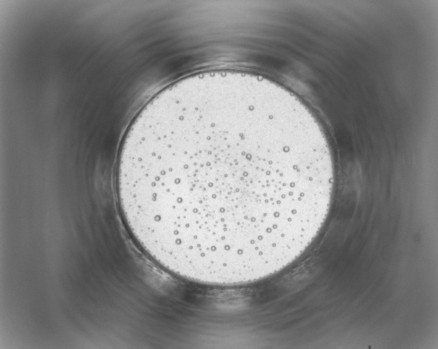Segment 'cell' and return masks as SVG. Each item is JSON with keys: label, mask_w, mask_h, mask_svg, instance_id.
<instances>
[{"label": "cell", "mask_w": 438, "mask_h": 349, "mask_svg": "<svg viewBox=\"0 0 438 349\" xmlns=\"http://www.w3.org/2000/svg\"><path fill=\"white\" fill-rule=\"evenodd\" d=\"M334 183L324 133L272 80L216 70L154 96L120 151L116 192L132 238L181 278L238 286L282 270L310 246Z\"/></svg>", "instance_id": "1"}]
</instances>
